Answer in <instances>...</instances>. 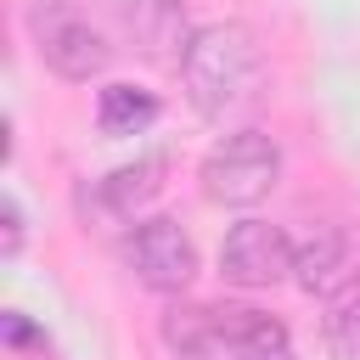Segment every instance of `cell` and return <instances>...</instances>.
I'll return each instance as SVG.
<instances>
[{"instance_id":"7c38bea8","label":"cell","mask_w":360,"mask_h":360,"mask_svg":"<svg viewBox=\"0 0 360 360\" xmlns=\"http://www.w3.org/2000/svg\"><path fill=\"white\" fill-rule=\"evenodd\" d=\"M17 248H22V202L6 191V197H0V253L17 259Z\"/></svg>"},{"instance_id":"5b68a950","label":"cell","mask_w":360,"mask_h":360,"mask_svg":"<svg viewBox=\"0 0 360 360\" xmlns=\"http://www.w3.org/2000/svg\"><path fill=\"white\" fill-rule=\"evenodd\" d=\"M124 253H129V270L141 276V287H152V292H163V298H174V292H186V287L197 281V242H191V236L180 231V219H169V214L141 219V225L129 231Z\"/></svg>"},{"instance_id":"8fae6325","label":"cell","mask_w":360,"mask_h":360,"mask_svg":"<svg viewBox=\"0 0 360 360\" xmlns=\"http://www.w3.org/2000/svg\"><path fill=\"white\" fill-rule=\"evenodd\" d=\"M326 349L338 360H360V281L332 304V315H326Z\"/></svg>"},{"instance_id":"30bf717a","label":"cell","mask_w":360,"mask_h":360,"mask_svg":"<svg viewBox=\"0 0 360 360\" xmlns=\"http://www.w3.org/2000/svg\"><path fill=\"white\" fill-rule=\"evenodd\" d=\"M158 112H163L158 96L141 90V84H107L101 101H96V124H101V135H141V129L158 124Z\"/></svg>"},{"instance_id":"3957f363","label":"cell","mask_w":360,"mask_h":360,"mask_svg":"<svg viewBox=\"0 0 360 360\" xmlns=\"http://www.w3.org/2000/svg\"><path fill=\"white\" fill-rule=\"evenodd\" d=\"M281 180V146L264 129H231L202 158V191L219 208H253Z\"/></svg>"},{"instance_id":"6da1fadb","label":"cell","mask_w":360,"mask_h":360,"mask_svg":"<svg viewBox=\"0 0 360 360\" xmlns=\"http://www.w3.org/2000/svg\"><path fill=\"white\" fill-rule=\"evenodd\" d=\"M180 84H186V101L197 107V118H208V124H225L231 112L253 107L259 84H264V51H259L253 28L248 22L197 28V39L180 62Z\"/></svg>"},{"instance_id":"7a4b0ae2","label":"cell","mask_w":360,"mask_h":360,"mask_svg":"<svg viewBox=\"0 0 360 360\" xmlns=\"http://www.w3.org/2000/svg\"><path fill=\"white\" fill-rule=\"evenodd\" d=\"M158 332L186 360H281L287 354V326L253 304H174Z\"/></svg>"},{"instance_id":"277c9868","label":"cell","mask_w":360,"mask_h":360,"mask_svg":"<svg viewBox=\"0 0 360 360\" xmlns=\"http://www.w3.org/2000/svg\"><path fill=\"white\" fill-rule=\"evenodd\" d=\"M28 34H34L45 68H51L56 79H68V84H90V79L107 73V62H112L107 34H101L79 6H68V0H34V6H28Z\"/></svg>"},{"instance_id":"ba28073f","label":"cell","mask_w":360,"mask_h":360,"mask_svg":"<svg viewBox=\"0 0 360 360\" xmlns=\"http://www.w3.org/2000/svg\"><path fill=\"white\" fill-rule=\"evenodd\" d=\"M129 28H135V51L152 56V62H163V68H180L186 51H191V39H197V28L186 22L180 0H141L135 17H129Z\"/></svg>"},{"instance_id":"8992f818","label":"cell","mask_w":360,"mask_h":360,"mask_svg":"<svg viewBox=\"0 0 360 360\" xmlns=\"http://www.w3.org/2000/svg\"><path fill=\"white\" fill-rule=\"evenodd\" d=\"M219 276H225L231 287H248V292L287 281V276H292V236H287L281 225H270V219H242V225H231L225 242H219Z\"/></svg>"},{"instance_id":"9c48e42d","label":"cell","mask_w":360,"mask_h":360,"mask_svg":"<svg viewBox=\"0 0 360 360\" xmlns=\"http://www.w3.org/2000/svg\"><path fill=\"white\" fill-rule=\"evenodd\" d=\"M163 174H169V158H163V152H146V158H135V163H124V169H112V174L101 180V202H107L112 214H135L141 202L158 197Z\"/></svg>"},{"instance_id":"52a82bcc","label":"cell","mask_w":360,"mask_h":360,"mask_svg":"<svg viewBox=\"0 0 360 360\" xmlns=\"http://www.w3.org/2000/svg\"><path fill=\"white\" fill-rule=\"evenodd\" d=\"M354 248H349V236L338 231V225H309L304 231V242H292V281L309 292V298H326V292H338L354 270Z\"/></svg>"},{"instance_id":"4fadbf2b","label":"cell","mask_w":360,"mask_h":360,"mask_svg":"<svg viewBox=\"0 0 360 360\" xmlns=\"http://www.w3.org/2000/svg\"><path fill=\"white\" fill-rule=\"evenodd\" d=\"M0 338H6L11 349H28V343H39V349H45V332H34L22 309H6V315H0Z\"/></svg>"}]
</instances>
